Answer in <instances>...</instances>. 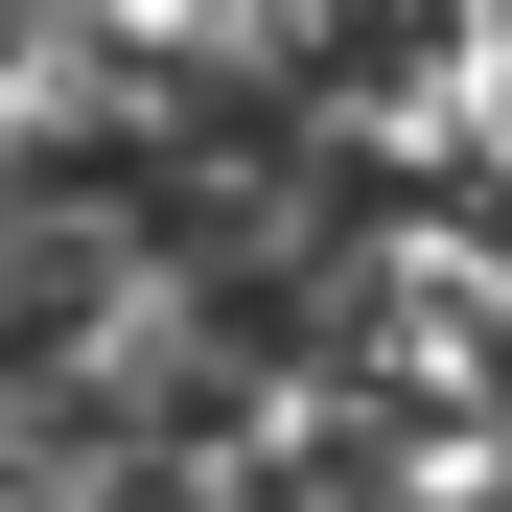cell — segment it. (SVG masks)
<instances>
[{"label":"cell","mask_w":512,"mask_h":512,"mask_svg":"<svg viewBox=\"0 0 512 512\" xmlns=\"http://www.w3.org/2000/svg\"><path fill=\"white\" fill-rule=\"evenodd\" d=\"M0 512H47V489H0Z\"/></svg>","instance_id":"1"}]
</instances>
